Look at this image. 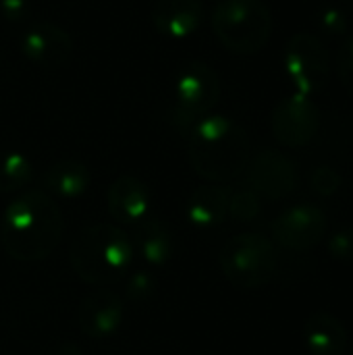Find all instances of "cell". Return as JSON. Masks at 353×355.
<instances>
[{"label": "cell", "instance_id": "6da1fadb", "mask_svg": "<svg viewBox=\"0 0 353 355\" xmlns=\"http://www.w3.org/2000/svg\"><path fill=\"white\" fill-rule=\"evenodd\" d=\"M64 218L58 204L42 189L21 191L0 220V243L19 262H42L62 241Z\"/></svg>", "mask_w": 353, "mask_h": 355}, {"label": "cell", "instance_id": "7a4b0ae2", "mask_svg": "<svg viewBox=\"0 0 353 355\" xmlns=\"http://www.w3.org/2000/svg\"><path fill=\"white\" fill-rule=\"evenodd\" d=\"M187 156L196 175L221 185L246 173L252 146L239 123L223 114H208L191 127Z\"/></svg>", "mask_w": 353, "mask_h": 355}, {"label": "cell", "instance_id": "3957f363", "mask_svg": "<svg viewBox=\"0 0 353 355\" xmlns=\"http://www.w3.org/2000/svg\"><path fill=\"white\" fill-rule=\"evenodd\" d=\"M135 248L121 225L94 223L83 227L69 245V264L87 285L104 287L133 270Z\"/></svg>", "mask_w": 353, "mask_h": 355}, {"label": "cell", "instance_id": "277c9868", "mask_svg": "<svg viewBox=\"0 0 353 355\" xmlns=\"http://www.w3.org/2000/svg\"><path fill=\"white\" fill-rule=\"evenodd\" d=\"M216 40L233 54L260 52L273 33V15L264 0H221L210 17Z\"/></svg>", "mask_w": 353, "mask_h": 355}, {"label": "cell", "instance_id": "5b68a950", "mask_svg": "<svg viewBox=\"0 0 353 355\" xmlns=\"http://www.w3.org/2000/svg\"><path fill=\"white\" fill-rule=\"evenodd\" d=\"M277 264L275 243L260 233L235 235L218 254L221 272L237 289H260L268 285L277 272Z\"/></svg>", "mask_w": 353, "mask_h": 355}, {"label": "cell", "instance_id": "8992f818", "mask_svg": "<svg viewBox=\"0 0 353 355\" xmlns=\"http://www.w3.org/2000/svg\"><path fill=\"white\" fill-rule=\"evenodd\" d=\"M221 98L218 73L206 62L185 64L173 85L171 123L179 131H191V127L210 114Z\"/></svg>", "mask_w": 353, "mask_h": 355}, {"label": "cell", "instance_id": "52a82bcc", "mask_svg": "<svg viewBox=\"0 0 353 355\" xmlns=\"http://www.w3.org/2000/svg\"><path fill=\"white\" fill-rule=\"evenodd\" d=\"M285 71L298 94L310 96L322 89L331 71L325 44L314 33H295L285 48Z\"/></svg>", "mask_w": 353, "mask_h": 355}, {"label": "cell", "instance_id": "ba28073f", "mask_svg": "<svg viewBox=\"0 0 353 355\" xmlns=\"http://www.w3.org/2000/svg\"><path fill=\"white\" fill-rule=\"evenodd\" d=\"M246 173L248 187L262 200L270 202L291 196L300 181L295 162L275 148H264L254 158H250Z\"/></svg>", "mask_w": 353, "mask_h": 355}, {"label": "cell", "instance_id": "9c48e42d", "mask_svg": "<svg viewBox=\"0 0 353 355\" xmlns=\"http://www.w3.org/2000/svg\"><path fill=\"white\" fill-rule=\"evenodd\" d=\"M270 129L279 144L287 148H304L320 129V110L310 96H287L275 106Z\"/></svg>", "mask_w": 353, "mask_h": 355}, {"label": "cell", "instance_id": "30bf717a", "mask_svg": "<svg viewBox=\"0 0 353 355\" xmlns=\"http://www.w3.org/2000/svg\"><path fill=\"white\" fill-rule=\"evenodd\" d=\"M329 229V220L322 208L312 204H300L285 210L273 223L275 241L291 252H308L316 248Z\"/></svg>", "mask_w": 353, "mask_h": 355}, {"label": "cell", "instance_id": "8fae6325", "mask_svg": "<svg viewBox=\"0 0 353 355\" xmlns=\"http://www.w3.org/2000/svg\"><path fill=\"white\" fill-rule=\"evenodd\" d=\"M19 48L29 62L42 69H58L71 60L73 37L60 25L40 21L23 31Z\"/></svg>", "mask_w": 353, "mask_h": 355}, {"label": "cell", "instance_id": "7c38bea8", "mask_svg": "<svg viewBox=\"0 0 353 355\" xmlns=\"http://www.w3.org/2000/svg\"><path fill=\"white\" fill-rule=\"evenodd\" d=\"M125 320L123 297L110 289H96L87 293L77 308L79 331L94 341L110 339L119 333Z\"/></svg>", "mask_w": 353, "mask_h": 355}, {"label": "cell", "instance_id": "4fadbf2b", "mask_svg": "<svg viewBox=\"0 0 353 355\" xmlns=\"http://www.w3.org/2000/svg\"><path fill=\"white\" fill-rule=\"evenodd\" d=\"M106 206L119 225L135 227L152 214V193L135 175H121L106 191Z\"/></svg>", "mask_w": 353, "mask_h": 355}, {"label": "cell", "instance_id": "5bb4252c", "mask_svg": "<svg viewBox=\"0 0 353 355\" xmlns=\"http://www.w3.org/2000/svg\"><path fill=\"white\" fill-rule=\"evenodd\" d=\"M202 23V0H156L152 6V25L160 35L183 40L193 35Z\"/></svg>", "mask_w": 353, "mask_h": 355}, {"label": "cell", "instance_id": "9a60e30c", "mask_svg": "<svg viewBox=\"0 0 353 355\" xmlns=\"http://www.w3.org/2000/svg\"><path fill=\"white\" fill-rule=\"evenodd\" d=\"M231 189L225 185H200L196 187L185 204L187 220L198 229H212L227 220L229 216Z\"/></svg>", "mask_w": 353, "mask_h": 355}, {"label": "cell", "instance_id": "2e32d148", "mask_svg": "<svg viewBox=\"0 0 353 355\" xmlns=\"http://www.w3.org/2000/svg\"><path fill=\"white\" fill-rule=\"evenodd\" d=\"M304 339L312 355H345L347 352V331L343 322L327 312L308 318Z\"/></svg>", "mask_w": 353, "mask_h": 355}, {"label": "cell", "instance_id": "e0dca14e", "mask_svg": "<svg viewBox=\"0 0 353 355\" xmlns=\"http://www.w3.org/2000/svg\"><path fill=\"white\" fill-rule=\"evenodd\" d=\"M131 241L139 256L152 266H162L173 258V235L169 227L152 214L135 225V237Z\"/></svg>", "mask_w": 353, "mask_h": 355}, {"label": "cell", "instance_id": "ac0fdd59", "mask_svg": "<svg viewBox=\"0 0 353 355\" xmlns=\"http://www.w3.org/2000/svg\"><path fill=\"white\" fill-rule=\"evenodd\" d=\"M89 181H92L89 168L85 166V162L75 158L58 160L44 175V187L50 193L67 200L83 196L89 187Z\"/></svg>", "mask_w": 353, "mask_h": 355}, {"label": "cell", "instance_id": "d6986e66", "mask_svg": "<svg viewBox=\"0 0 353 355\" xmlns=\"http://www.w3.org/2000/svg\"><path fill=\"white\" fill-rule=\"evenodd\" d=\"M33 179L31 160L17 150L0 152V193H15Z\"/></svg>", "mask_w": 353, "mask_h": 355}, {"label": "cell", "instance_id": "ffe728a7", "mask_svg": "<svg viewBox=\"0 0 353 355\" xmlns=\"http://www.w3.org/2000/svg\"><path fill=\"white\" fill-rule=\"evenodd\" d=\"M262 214V198L254 193L250 187L231 191L229 200V216L237 223H254Z\"/></svg>", "mask_w": 353, "mask_h": 355}, {"label": "cell", "instance_id": "44dd1931", "mask_svg": "<svg viewBox=\"0 0 353 355\" xmlns=\"http://www.w3.org/2000/svg\"><path fill=\"white\" fill-rule=\"evenodd\" d=\"M341 175L333 168V166H316L310 175V185L314 189V193L322 196V198H329V196H335L339 189H341Z\"/></svg>", "mask_w": 353, "mask_h": 355}, {"label": "cell", "instance_id": "7402d4cb", "mask_svg": "<svg viewBox=\"0 0 353 355\" xmlns=\"http://www.w3.org/2000/svg\"><path fill=\"white\" fill-rule=\"evenodd\" d=\"M156 291V279L148 270H131V277L125 285V295L131 302H144L152 297Z\"/></svg>", "mask_w": 353, "mask_h": 355}, {"label": "cell", "instance_id": "603a6c76", "mask_svg": "<svg viewBox=\"0 0 353 355\" xmlns=\"http://www.w3.org/2000/svg\"><path fill=\"white\" fill-rule=\"evenodd\" d=\"M329 252L337 262L353 264V229H341L329 239Z\"/></svg>", "mask_w": 353, "mask_h": 355}, {"label": "cell", "instance_id": "cb8c5ba5", "mask_svg": "<svg viewBox=\"0 0 353 355\" xmlns=\"http://www.w3.org/2000/svg\"><path fill=\"white\" fill-rule=\"evenodd\" d=\"M337 73L341 85L353 96V37H347L337 54Z\"/></svg>", "mask_w": 353, "mask_h": 355}, {"label": "cell", "instance_id": "d4e9b609", "mask_svg": "<svg viewBox=\"0 0 353 355\" xmlns=\"http://www.w3.org/2000/svg\"><path fill=\"white\" fill-rule=\"evenodd\" d=\"M318 27L320 31L329 33V35H339L345 31L347 27V21H345V15L339 10V8H325L318 12Z\"/></svg>", "mask_w": 353, "mask_h": 355}, {"label": "cell", "instance_id": "484cf974", "mask_svg": "<svg viewBox=\"0 0 353 355\" xmlns=\"http://www.w3.org/2000/svg\"><path fill=\"white\" fill-rule=\"evenodd\" d=\"M29 12H31L29 0H0V15L10 23L25 21Z\"/></svg>", "mask_w": 353, "mask_h": 355}, {"label": "cell", "instance_id": "4316f807", "mask_svg": "<svg viewBox=\"0 0 353 355\" xmlns=\"http://www.w3.org/2000/svg\"><path fill=\"white\" fill-rule=\"evenodd\" d=\"M52 355H83V352L75 343H62L52 352Z\"/></svg>", "mask_w": 353, "mask_h": 355}, {"label": "cell", "instance_id": "83f0119b", "mask_svg": "<svg viewBox=\"0 0 353 355\" xmlns=\"http://www.w3.org/2000/svg\"><path fill=\"white\" fill-rule=\"evenodd\" d=\"M350 355H353V345H352V349H350Z\"/></svg>", "mask_w": 353, "mask_h": 355}]
</instances>
